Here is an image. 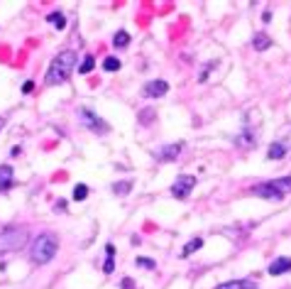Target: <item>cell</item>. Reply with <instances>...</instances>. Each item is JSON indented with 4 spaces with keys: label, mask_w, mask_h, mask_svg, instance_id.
Here are the masks:
<instances>
[{
    "label": "cell",
    "mask_w": 291,
    "mask_h": 289,
    "mask_svg": "<svg viewBox=\"0 0 291 289\" xmlns=\"http://www.w3.org/2000/svg\"><path fill=\"white\" fill-rule=\"evenodd\" d=\"M12 179H15V174H12V167L2 164V167H0V191H7V189L12 186Z\"/></svg>",
    "instance_id": "cell-11"
},
{
    "label": "cell",
    "mask_w": 291,
    "mask_h": 289,
    "mask_svg": "<svg viewBox=\"0 0 291 289\" xmlns=\"http://www.w3.org/2000/svg\"><path fill=\"white\" fill-rule=\"evenodd\" d=\"M215 289H257L250 280H233V282H223V285H218Z\"/></svg>",
    "instance_id": "cell-13"
},
{
    "label": "cell",
    "mask_w": 291,
    "mask_h": 289,
    "mask_svg": "<svg viewBox=\"0 0 291 289\" xmlns=\"http://www.w3.org/2000/svg\"><path fill=\"white\" fill-rule=\"evenodd\" d=\"M113 270H115V260H113V258H108L105 265H103V272H105V275H110Z\"/></svg>",
    "instance_id": "cell-23"
},
{
    "label": "cell",
    "mask_w": 291,
    "mask_h": 289,
    "mask_svg": "<svg viewBox=\"0 0 291 289\" xmlns=\"http://www.w3.org/2000/svg\"><path fill=\"white\" fill-rule=\"evenodd\" d=\"M291 270V258H277L269 265V275H284Z\"/></svg>",
    "instance_id": "cell-9"
},
{
    "label": "cell",
    "mask_w": 291,
    "mask_h": 289,
    "mask_svg": "<svg viewBox=\"0 0 291 289\" xmlns=\"http://www.w3.org/2000/svg\"><path fill=\"white\" fill-rule=\"evenodd\" d=\"M76 52H71V49H66V52H59L57 57L52 59V64H49V69H47V76H44V81L49 84V86H57V84H64L66 79H69V74L74 71V66H76Z\"/></svg>",
    "instance_id": "cell-1"
},
{
    "label": "cell",
    "mask_w": 291,
    "mask_h": 289,
    "mask_svg": "<svg viewBox=\"0 0 291 289\" xmlns=\"http://www.w3.org/2000/svg\"><path fill=\"white\" fill-rule=\"evenodd\" d=\"M122 289H135L132 287V280H127V277H125V280H122Z\"/></svg>",
    "instance_id": "cell-27"
},
{
    "label": "cell",
    "mask_w": 291,
    "mask_h": 289,
    "mask_svg": "<svg viewBox=\"0 0 291 289\" xmlns=\"http://www.w3.org/2000/svg\"><path fill=\"white\" fill-rule=\"evenodd\" d=\"M252 47H255V52H264V49H269V47H272V39H269L264 32H257V34H255V39H252Z\"/></svg>",
    "instance_id": "cell-14"
},
{
    "label": "cell",
    "mask_w": 291,
    "mask_h": 289,
    "mask_svg": "<svg viewBox=\"0 0 291 289\" xmlns=\"http://www.w3.org/2000/svg\"><path fill=\"white\" fill-rule=\"evenodd\" d=\"M203 248V240L201 238H194V240H189L186 245H184V250L179 253V258H189V255H194L196 250H201Z\"/></svg>",
    "instance_id": "cell-12"
},
{
    "label": "cell",
    "mask_w": 291,
    "mask_h": 289,
    "mask_svg": "<svg viewBox=\"0 0 291 289\" xmlns=\"http://www.w3.org/2000/svg\"><path fill=\"white\" fill-rule=\"evenodd\" d=\"M47 22H52V25L59 29L66 27V17H64L61 12H49V15H47Z\"/></svg>",
    "instance_id": "cell-16"
},
{
    "label": "cell",
    "mask_w": 291,
    "mask_h": 289,
    "mask_svg": "<svg viewBox=\"0 0 291 289\" xmlns=\"http://www.w3.org/2000/svg\"><path fill=\"white\" fill-rule=\"evenodd\" d=\"M105 253H108V258H113L115 255V245H105Z\"/></svg>",
    "instance_id": "cell-26"
},
{
    "label": "cell",
    "mask_w": 291,
    "mask_h": 289,
    "mask_svg": "<svg viewBox=\"0 0 291 289\" xmlns=\"http://www.w3.org/2000/svg\"><path fill=\"white\" fill-rule=\"evenodd\" d=\"M27 243V228L25 226H5L0 228V253H12L25 248Z\"/></svg>",
    "instance_id": "cell-3"
},
{
    "label": "cell",
    "mask_w": 291,
    "mask_h": 289,
    "mask_svg": "<svg viewBox=\"0 0 291 289\" xmlns=\"http://www.w3.org/2000/svg\"><path fill=\"white\" fill-rule=\"evenodd\" d=\"M57 250H59L57 235H54V233H42V235L32 243L29 258H32V262H37V265H47V262L57 255Z\"/></svg>",
    "instance_id": "cell-2"
},
{
    "label": "cell",
    "mask_w": 291,
    "mask_h": 289,
    "mask_svg": "<svg viewBox=\"0 0 291 289\" xmlns=\"http://www.w3.org/2000/svg\"><path fill=\"white\" fill-rule=\"evenodd\" d=\"M287 154V149H284V144L282 143H272L269 144V152H267V157L269 159H282Z\"/></svg>",
    "instance_id": "cell-15"
},
{
    "label": "cell",
    "mask_w": 291,
    "mask_h": 289,
    "mask_svg": "<svg viewBox=\"0 0 291 289\" xmlns=\"http://www.w3.org/2000/svg\"><path fill=\"white\" fill-rule=\"evenodd\" d=\"M269 189H274L279 196L284 194H291V176H282V179H274V181H267Z\"/></svg>",
    "instance_id": "cell-8"
},
{
    "label": "cell",
    "mask_w": 291,
    "mask_h": 289,
    "mask_svg": "<svg viewBox=\"0 0 291 289\" xmlns=\"http://www.w3.org/2000/svg\"><path fill=\"white\" fill-rule=\"evenodd\" d=\"M167 91H169V84L159 79V81H149V84H147V86H145V96H147V98H162Z\"/></svg>",
    "instance_id": "cell-6"
},
{
    "label": "cell",
    "mask_w": 291,
    "mask_h": 289,
    "mask_svg": "<svg viewBox=\"0 0 291 289\" xmlns=\"http://www.w3.org/2000/svg\"><path fill=\"white\" fill-rule=\"evenodd\" d=\"M137 265H140V267H147V270H152V267H157V265H154V260H149V258H137Z\"/></svg>",
    "instance_id": "cell-22"
},
{
    "label": "cell",
    "mask_w": 291,
    "mask_h": 289,
    "mask_svg": "<svg viewBox=\"0 0 291 289\" xmlns=\"http://www.w3.org/2000/svg\"><path fill=\"white\" fill-rule=\"evenodd\" d=\"M191 189H196V176L181 174V176H176L174 186H172V194H174L176 199H186L191 194Z\"/></svg>",
    "instance_id": "cell-5"
},
{
    "label": "cell",
    "mask_w": 291,
    "mask_h": 289,
    "mask_svg": "<svg viewBox=\"0 0 291 289\" xmlns=\"http://www.w3.org/2000/svg\"><path fill=\"white\" fill-rule=\"evenodd\" d=\"M179 152H181V143L167 144V147H162V149L157 152V159H159V162H172V159L179 157Z\"/></svg>",
    "instance_id": "cell-7"
},
{
    "label": "cell",
    "mask_w": 291,
    "mask_h": 289,
    "mask_svg": "<svg viewBox=\"0 0 291 289\" xmlns=\"http://www.w3.org/2000/svg\"><path fill=\"white\" fill-rule=\"evenodd\" d=\"M113 44L120 47V49H122V47H127V44H130V34H127V32H117L115 37H113Z\"/></svg>",
    "instance_id": "cell-17"
},
{
    "label": "cell",
    "mask_w": 291,
    "mask_h": 289,
    "mask_svg": "<svg viewBox=\"0 0 291 289\" xmlns=\"http://www.w3.org/2000/svg\"><path fill=\"white\" fill-rule=\"evenodd\" d=\"M255 143H257V135H255V130H250V128L242 130V133L235 138V144H240V147H245V149H250Z\"/></svg>",
    "instance_id": "cell-10"
},
{
    "label": "cell",
    "mask_w": 291,
    "mask_h": 289,
    "mask_svg": "<svg viewBox=\"0 0 291 289\" xmlns=\"http://www.w3.org/2000/svg\"><path fill=\"white\" fill-rule=\"evenodd\" d=\"M93 64H96V59L91 57V54H88V57H84V61H81V66H79V74H88V71L93 69Z\"/></svg>",
    "instance_id": "cell-21"
},
{
    "label": "cell",
    "mask_w": 291,
    "mask_h": 289,
    "mask_svg": "<svg viewBox=\"0 0 291 289\" xmlns=\"http://www.w3.org/2000/svg\"><path fill=\"white\" fill-rule=\"evenodd\" d=\"M130 189H132V181H120V184H115V186H113V191H115V194H120V196L130 194Z\"/></svg>",
    "instance_id": "cell-18"
},
{
    "label": "cell",
    "mask_w": 291,
    "mask_h": 289,
    "mask_svg": "<svg viewBox=\"0 0 291 289\" xmlns=\"http://www.w3.org/2000/svg\"><path fill=\"white\" fill-rule=\"evenodd\" d=\"M79 118H81V123L86 125L88 130H93V133H98V135H105V133L110 130L105 120H100V118L96 116L93 111H88V108H81V113H79Z\"/></svg>",
    "instance_id": "cell-4"
},
{
    "label": "cell",
    "mask_w": 291,
    "mask_h": 289,
    "mask_svg": "<svg viewBox=\"0 0 291 289\" xmlns=\"http://www.w3.org/2000/svg\"><path fill=\"white\" fill-rule=\"evenodd\" d=\"M86 196H88V186H84V184H76V186H74V199H76V201H84Z\"/></svg>",
    "instance_id": "cell-19"
},
{
    "label": "cell",
    "mask_w": 291,
    "mask_h": 289,
    "mask_svg": "<svg viewBox=\"0 0 291 289\" xmlns=\"http://www.w3.org/2000/svg\"><path fill=\"white\" fill-rule=\"evenodd\" d=\"M152 118H154V111H152V108H145V111H142V116H140V120H142V123H149Z\"/></svg>",
    "instance_id": "cell-24"
},
{
    "label": "cell",
    "mask_w": 291,
    "mask_h": 289,
    "mask_svg": "<svg viewBox=\"0 0 291 289\" xmlns=\"http://www.w3.org/2000/svg\"><path fill=\"white\" fill-rule=\"evenodd\" d=\"M32 88H34V84H32V81H27V84L22 86V93H32Z\"/></svg>",
    "instance_id": "cell-25"
},
{
    "label": "cell",
    "mask_w": 291,
    "mask_h": 289,
    "mask_svg": "<svg viewBox=\"0 0 291 289\" xmlns=\"http://www.w3.org/2000/svg\"><path fill=\"white\" fill-rule=\"evenodd\" d=\"M2 125H5V118H0V128H2Z\"/></svg>",
    "instance_id": "cell-28"
},
{
    "label": "cell",
    "mask_w": 291,
    "mask_h": 289,
    "mask_svg": "<svg viewBox=\"0 0 291 289\" xmlns=\"http://www.w3.org/2000/svg\"><path fill=\"white\" fill-rule=\"evenodd\" d=\"M103 69H105V71H117V69H120V59L108 57L105 61H103Z\"/></svg>",
    "instance_id": "cell-20"
}]
</instances>
